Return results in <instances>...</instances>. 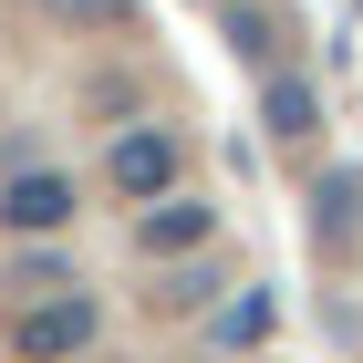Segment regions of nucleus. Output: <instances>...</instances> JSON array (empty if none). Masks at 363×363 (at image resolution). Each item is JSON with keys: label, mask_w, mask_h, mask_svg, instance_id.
Returning a JSON list of instances; mask_svg holds the SVG:
<instances>
[{"label": "nucleus", "mask_w": 363, "mask_h": 363, "mask_svg": "<svg viewBox=\"0 0 363 363\" xmlns=\"http://www.w3.org/2000/svg\"><path fill=\"white\" fill-rule=\"evenodd\" d=\"M197 239H208V208H197V197H156V208H145V250H156V259L197 250Z\"/></svg>", "instance_id": "nucleus-5"}, {"label": "nucleus", "mask_w": 363, "mask_h": 363, "mask_svg": "<svg viewBox=\"0 0 363 363\" xmlns=\"http://www.w3.org/2000/svg\"><path fill=\"white\" fill-rule=\"evenodd\" d=\"M104 177L125 197H177V135H167V125H125L114 156H104Z\"/></svg>", "instance_id": "nucleus-2"}, {"label": "nucleus", "mask_w": 363, "mask_h": 363, "mask_svg": "<svg viewBox=\"0 0 363 363\" xmlns=\"http://www.w3.org/2000/svg\"><path fill=\"white\" fill-rule=\"evenodd\" d=\"M259 114H270V135H311V125H322V94H311L301 73H270V84H259Z\"/></svg>", "instance_id": "nucleus-4"}, {"label": "nucleus", "mask_w": 363, "mask_h": 363, "mask_svg": "<svg viewBox=\"0 0 363 363\" xmlns=\"http://www.w3.org/2000/svg\"><path fill=\"white\" fill-rule=\"evenodd\" d=\"M73 353H94V291H52L11 311V363H73Z\"/></svg>", "instance_id": "nucleus-1"}, {"label": "nucleus", "mask_w": 363, "mask_h": 363, "mask_svg": "<svg viewBox=\"0 0 363 363\" xmlns=\"http://www.w3.org/2000/svg\"><path fill=\"white\" fill-rule=\"evenodd\" d=\"M270 333H280V301H270V291H239V301L218 311V342H239V353H250V342H270Z\"/></svg>", "instance_id": "nucleus-6"}, {"label": "nucleus", "mask_w": 363, "mask_h": 363, "mask_svg": "<svg viewBox=\"0 0 363 363\" xmlns=\"http://www.w3.org/2000/svg\"><path fill=\"white\" fill-rule=\"evenodd\" d=\"M73 208H84V197H73V177H52V167H21L11 187H0V218L21 228V239H42V228H62Z\"/></svg>", "instance_id": "nucleus-3"}, {"label": "nucleus", "mask_w": 363, "mask_h": 363, "mask_svg": "<svg viewBox=\"0 0 363 363\" xmlns=\"http://www.w3.org/2000/svg\"><path fill=\"white\" fill-rule=\"evenodd\" d=\"M52 11H62V21H104L114 0H52Z\"/></svg>", "instance_id": "nucleus-7"}]
</instances>
